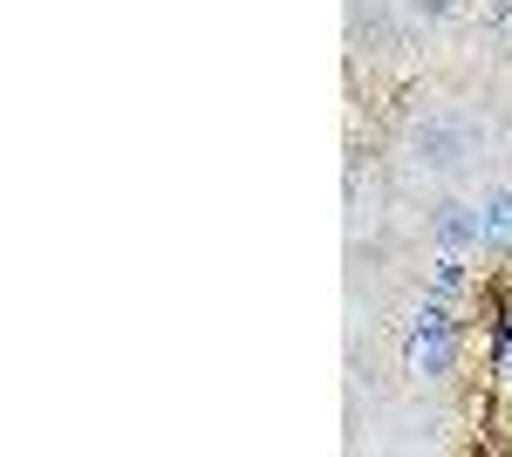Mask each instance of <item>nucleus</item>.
Here are the masks:
<instances>
[{
  "mask_svg": "<svg viewBox=\"0 0 512 457\" xmlns=\"http://www.w3.org/2000/svg\"><path fill=\"white\" fill-rule=\"evenodd\" d=\"M472 123L465 116H431V123H417L410 130V151L424 171H458V164H472Z\"/></svg>",
  "mask_w": 512,
  "mask_h": 457,
  "instance_id": "2",
  "label": "nucleus"
},
{
  "mask_svg": "<svg viewBox=\"0 0 512 457\" xmlns=\"http://www.w3.org/2000/svg\"><path fill=\"white\" fill-rule=\"evenodd\" d=\"M403 362H410L417 382H451L458 376V362H465V321H458V307L424 294V307L403 321Z\"/></svg>",
  "mask_w": 512,
  "mask_h": 457,
  "instance_id": "1",
  "label": "nucleus"
},
{
  "mask_svg": "<svg viewBox=\"0 0 512 457\" xmlns=\"http://www.w3.org/2000/svg\"><path fill=\"white\" fill-rule=\"evenodd\" d=\"M424 294L431 301H465L478 294V273H472V253H431V267H424Z\"/></svg>",
  "mask_w": 512,
  "mask_h": 457,
  "instance_id": "5",
  "label": "nucleus"
},
{
  "mask_svg": "<svg viewBox=\"0 0 512 457\" xmlns=\"http://www.w3.org/2000/svg\"><path fill=\"white\" fill-rule=\"evenodd\" d=\"M431 246L437 253H478V198L431 205Z\"/></svg>",
  "mask_w": 512,
  "mask_h": 457,
  "instance_id": "3",
  "label": "nucleus"
},
{
  "mask_svg": "<svg viewBox=\"0 0 512 457\" xmlns=\"http://www.w3.org/2000/svg\"><path fill=\"white\" fill-rule=\"evenodd\" d=\"M451 7H458V0H410V14H417V21H444Z\"/></svg>",
  "mask_w": 512,
  "mask_h": 457,
  "instance_id": "7",
  "label": "nucleus"
},
{
  "mask_svg": "<svg viewBox=\"0 0 512 457\" xmlns=\"http://www.w3.org/2000/svg\"><path fill=\"white\" fill-rule=\"evenodd\" d=\"M478 253L485 260H512V185H492L478 198Z\"/></svg>",
  "mask_w": 512,
  "mask_h": 457,
  "instance_id": "4",
  "label": "nucleus"
},
{
  "mask_svg": "<svg viewBox=\"0 0 512 457\" xmlns=\"http://www.w3.org/2000/svg\"><path fill=\"white\" fill-rule=\"evenodd\" d=\"M485 362H492V382L512 389V307H492V328H485Z\"/></svg>",
  "mask_w": 512,
  "mask_h": 457,
  "instance_id": "6",
  "label": "nucleus"
}]
</instances>
